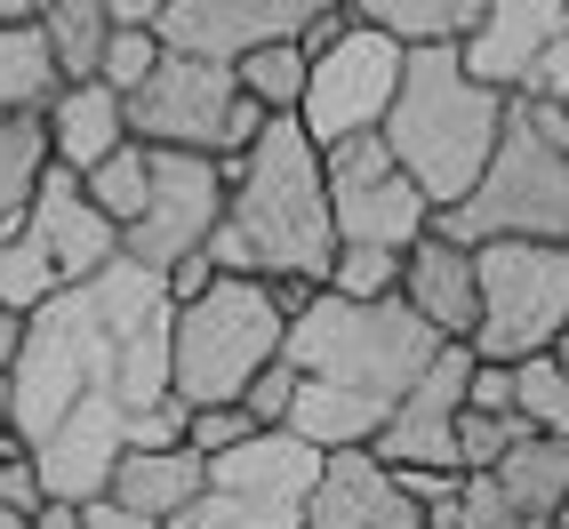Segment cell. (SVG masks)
Returning a JSON list of instances; mask_svg holds the SVG:
<instances>
[{"label": "cell", "instance_id": "cell-1", "mask_svg": "<svg viewBox=\"0 0 569 529\" xmlns=\"http://www.w3.org/2000/svg\"><path fill=\"white\" fill-rule=\"evenodd\" d=\"M169 281L112 257L97 281L49 297L24 321L9 369V441L57 506H97L129 426L169 401Z\"/></svg>", "mask_w": 569, "mask_h": 529}, {"label": "cell", "instance_id": "cell-2", "mask_svg": "<svg viewBox=\"0 0 569 529\" xmlns=\"http://www.w3.org/2000/svg\"><path fill=\"white\" fill-rule=\"evenodd\" d=\"M433 353H441V337L417 321L401 297L353 306V297L313 289L306 306L289 313V337H281V361L297 377V401H289L281 433L313 441L321 458L369 449L386 433V418L401 409V393L433 369Z\"/></svg>", "mask_w": 569, "mask_h": 529}, {"label": "cell", "instance_id": "cell-3", "mask_svg": "<svg viewBox=\"0 0 569 529\" xmlns=\"http://www.w3.org/2000/svg\"><path fill=\"white\" fill-rule=\"evenodd\" d=\"M209 273L264 289H321L337 264L321 144L297 121H264L241 161H224V217L209 233Z\"/></svg>", "mask_w": 569, "mask_h": 529}, {"label": "cell", "instance_id": "cell-4", "mask_svg": "<svg viewBox=\"0 0 569 529\" xmlns=\"http://www.w3.org/2000/svg\"><path fill=\"white\" fill-rule=\"evenodd\" d=\"M506 137V97H489L473 72L458 64V49H426L401 64V89L377 144L393 153V169L426 193V209H458L473 184L489 177V153Z\"/></svg>", "mask_w": 569, "mask_h": 529}, {"label": "cell", "instance_id": "cell-5", "mask_svg": "<svg viewBox=\"0 0 569 529\" xmlns=\"http://www.w3.org/2000/svg\"><path fill=\"white\" fill-rule=\"evenodd\" d=\"M313 289H264V281H209L169 321V393L184 409H241V393L281 361L289 313Z\"/></svg>", "mask_w": 569, "mask_h": 529}, {"label": "cell", "instance_id": "cell-6", "mask_svg": "<svg viewBox=\"0 0 569 529\" xmlns=\"http://www.w3.org/2000/svg\"><path fill=\"white\" fill-rule=\"evenodd\" d=\"M441 241L458 249H481V241H546V249H569V153L546 144L538 129L506 104V137L489 153V177L458 209L433 217Z\"/></svg>", "mask_w": 569, "mask_h": 529}, {"label": "cell", "instance_id": "cell-7", "mask_svg": "<svg viewBox=\"0 0 569 529\" xmlns=\"http://www.w3.org/2000/svg\"><path fill=\"white\" fill-rule=\"evenodd\" d=\"M473 337L466 353L481 369H513L553 353V337L569 329V249L546 241H481L473 249Z\"/></svg>", "mask_w": 569, "mask_h": 529}, {"label": "cell", "instance_id": "cell-8", "mask_svg": "<svg viewBox=\"0 0 569 529\" xmlns=\"http://www.w3.org/2000/svg\"><path fill=\"white\" fill-rule=\"evenodd\" d=\"M129 104V137L153 144V153H201V161H241L249 144L264 137V112L233 89V72L224 64H193V57H169L153 64V81H144Z\"/></svg>", "mask_w": 569, "mask_h": 529}, {"label": "cell", "instance_id": "cell-9", "mask_svg": "<svg viewBox=\"0 0 569 529\" xmlns=\"http://www.w3.org/2000/svg\"><path fill=\"white\" fill-rule=\"evenodd\" d=\"M321 449L297 433H257L233 458H209V489L169 529H306Z\"/></svg>", "mask_w": 569, "mask_h": 529}, {"label": "cell", "instance_id": "cell-10", "mask_svg": "<svg viewBox=\"0 0 569 529\" xmlns=\"http://www.w3.org/2000/svg\"><path fill=\"white\" fill-rule=\"evenodd\" d=\"M321 184H329V233L337 249H377V257H409L433 233L426 193L393 169V153L377 137H353L321 153Z\"/></svg>", "mask_w": 569, "mask_h": 529}, {"label": "cell", "instance_id": "cell-11", "mask_svg": "<svg viewBox=\"0 0 569 529\" xmlns=\"http://www.w3.org/2000/svg\"><path fill=\"white\" fill-rule=\"evenodd\" d=\"M401 64H409V57L386 41V32L346 24V41L306 64V104H297V129H306L321 153H337V144H353V137H377V129H386V112H393Z\"/></svg>", "mask_w": 569, "mask_h": 529}, {"label": "cell", "instance_id": "cell-12", "mask_svg": "<svg viewBox=\"0 0 569 529\" xmlns=\"http://www.w3.org/2000/svg\"><path fill=\"white\" fill-rule=\"evenodd\" d=\"M224 217V169L201 153H153V193H144V217L121 233V257L137 273H177L184 257H201L209 233Z\"/></svg>", "mask_w": 569, "mask_h": 529}, {"label": "cell", "instance_id": "cell-13", "mask_svg": "<svg viewBox=\"0 0 569 529\" xmlns=\"http://www.w3.org/2000/svg\"><path fill=\"white\" fill-rule=\"evenodd\" d=\"M306 17H313V0H161L153 41L169 57H193V64H224V72H233L257 49L297 41Z\"/></svg>", "mask_w": 569, "mask_h": 529}, {"label": "cell", "instance_id": "cell-14", "mask_svg": "<svg viewBox=\"0 0 569 529\" xmlns=\"http://www.w3.org/2000/svg\"><path fill=\"white\" fill-rule=\"evenodd\" d=\"M466 377H473V353L466 346H441L433 369L401 393V409L386 418L369 449L386 458L401 481H433V473H458V409H466Z\"/></svg>", "mask_w": 569, "mask_h": 529}, {"label": "cell", "instance_id": "cell-15", "mask_svg": "<svg viewBox=\"0 0 569 529\" xmlns=\"http://www.w3.org/2000/svg\"><path fill=\"white\" fill-rule=\"evenodd\" d=\"M569 32V0H481V24L466 32L458 64L473 72V81L489 97H521L529 72H538V57Z\"/></svg>", "mask_w": 569, "mask_h": 529}, {"label": "cell", "instance_id": "cell-16", "mask_svg": "<svg viewBox=\"0 0 569 529\" xmlns=\"http://www.w3.org/2000/svg\"><path fill=\"white\" fill-rule=\"evenodd\" d=\"M306 529H426V506L409 498V481L377 449H337L313 473Z\"/></svg>", "mask_w": 569, "mask_h": 529}, {"label": "cell", "instance_id": "cell-17", "mask_svg": "<svg viewBox=\"0 0 569 529\" xmlns=\"http://www.w3.org/2000/svg\"><path fill=\"white\" fill-rule=\"evenodd\" d=\"M24 241L49 257L57 289H81V281H97L104 264L121 257V233H112V224L89 209L81 177H64V169L41 177V193H32V209H24Z\"/></svg>", "mask_w": 569, "mask_h": 529}, {"label": "cell", "instance_id": "cell-18", "mask_svg": "<svg viewBox=\"0 0 569 529\" xmlns=\"http://www.w3.org/2000/svg\"><path fill=\"white\" fill-rule=\"evenodd\" d=\"M393 297L441 337V346H466V337H473V313H481V297H473V249L426 233V241L401 257V289H393Z\"/></svg>", "mask_w": 569, "mask_h": 529}, {"label": "cell", "instance_id": "cell-19", "mask_svg": "<svg viewBox=\"0 0 569 529\" xmlns=\"http://www.w3.org/2000/svg\"><path fill=\"white\" fill-rule=\"evenodd\" d=\"M41 137H49V169L64 177H89L104 153H121L129 144V104L112 89H57L49 112H41Z\"/></svg>", "mask_w": 569, "mask_h": 529}, {"label": "cell", "instance_id": "cell-20", "mask_svg": "<svg viewBox=\"0 0 569 529\" xmlns=\"http://www.w3.org/2000/svg\"><path fill=\"white\" fill-rule=\"evenodd\" d=\"M209 489V466L193 458V449H129L121 466H112V481H104V506H121V513H137V521H177L184 506H193Z\"/></svg>", "mask_w": 569, "mask_h": 529}, {"label": "cell", "instance_id": "cell-21", "mask_svg": "<svg viewBox=\"0 0 569 529\" xmlns=\"http://www.w3.org/2000/svg\"><path fill=\"white\" fill-rule=\"evenodd\" d=\"M353 24L386 32L401 57H426V49H466L481 0H353Z\"/></svg>", "mask_w": 569, "mask_h": 529}, {"label": "cell", "instance_id": "cell-22", "mask_svg": "<svg viewBox=\"0 0 569 529\" xmlns=\"http://www.w3.org/2000/svg\"><path fill=\"white\" fill-rule=\"evenodd\" d=\"M41 41H49L57 81L89 89L97 64H104V41H112V9L104 0H41Z\"/></svg>", "mask_w": 569, "mask_h": 529}, {"label": "cell", "instance_id": "cell-23", "mask_svg": "<svg viewBox=\"0 0 569 529\" xmlns=\"http://www.w3.org/2000/svg\"><path fill=\"white\" fill-rule=\"evenodd\" d=\"M57 64L41 24H0V121H41L49 97H57Z\"/></svg>", "mask_w": 569, "mask_h": 529}, {"label": "cell", "instance_id": "cell-24", "mask_svg": "<svg viewBox=\"0 0 569 529\" xmlns=\"http://www.w3.org/2000/svg\"><path fill=\"white\" fill-rule=\"evenodd\" d=\"M81 193H89V209L112 224V233H129V224L144 217V193H153V144H121V153H104L89 177H81Z\"/></svg>", "mask_w": 569, "mask_h": 529}, {"label": "cell", "instance_id": "cell-25", "mask_svg": "<svg viewBox=\"0 0 569 529\" xmlns=\"http://www.w3.org/2000/svg\"><path fill=\"white\" fill-rule=\"evenodd\" d=\"M41 177H49V137H41V121H0V241L24 224L32 193H41Z\"/></svg>", "mask_w": 569, "mask_h": 529}, {"label": "cell", "instance_id": "cell-26", "mask_svg": "<svg viewBox=\"0 0 569 529\" xmlns=\"http://www.w3.org/2000/svg\"><path fill=\"white\" fill-rule=\"evenodd\" d=\"M233 89L264 112V121H297V104H306V57H297V41H273L233 64Z\"/></svg>", "mask_w": 569, "mask_h": 529}, {"label": "cell", "instance_id": "cell-27", "mask_svg": "<svg viewBox=\"0 0 569 529\" xmlns=\"http://www.w3.org/2000/svg\"><path fill=\"white\" fill-rule=\"evenodd\" d=\"M506 393H513V418H521L529 433L569 441V369H561L553 353L513 361V369H506Z\"/></svg>", "mask_w": 569, "mask_h": 529}, {"label": "cell", "instance_id": "cell-28", "mask_svg": "<svg viewBox=\"0 0 569 529\" xmlns=\"http://www.w3.org/2000/svg\"><path fill=\"white\" fill-rule=\"evenodd\" d=\"M153 64H161V41H153V24H112V41H104V64H97V89H112V97H137L144 81H153Z\"/></svg>", "mask_w": 569, "mask_h": 529}, {"label": "cell", "instance_id": "cell-29", "mask_svg": "<svg viewBox=\"0 0 569 529\" xmlns=\"http://www.w3.org/2000/svg\"><path fill=\"white\" fill-rule=\"evenodd\" d=\"M329 297H353V306H377V297H393L401 289V257H377V249H337L329 264Z\"/></svg>", "mask_w": 569, "mask_h": 529}, {"label": "cell", "instance_id": "cell-30", "mask_svg": "<svg viewBox=\"0 0 569 529\" xmlns=\"http://www.w3.org/2000/svg\"><path fill=\"white\" fill-rule=\"evenodd\" d=\"M241 441H257V426H249V409H193V426H184V449L209 466V458H233Z\"/></svg>", "mask_w": 569, "mask_h": 529}, {"label": "cell", "instance_id": "cell-31", "mask_svg": "<svg viewBox=\"0 0 569 529\" xmlns=\"http://www.w3.org/2000/svg\"><path fill=\"white\" fill-rule=\"evenodd\" d=\"M0 506H9L17 521H32V513L49 506V489H41V473H32V458H24V449H17L9 433H0Z\"/></svg>", "mask_w": 569, "mask_h": 529}, {"label": "cell", "instance_id": "cell-32", "mask_svg": "<svg viewBox=\"0 0 569 529\" xmlns=\"http://www.w3.org/2000/svg\"><path fill=\"white\" fill-rule=\"evenodd\" d=\"M289 401H297V377H289V361H273V369H264L257 386L241 393V409H249V426H257V433H281V426H289Z\"/></svg>", "mask_w": 569, "mask_h": 529}, {"label": "cell", "instance_id": "cell-33", "mask_svg": "<svg viewBox=\"0 0 569 529\" xmlns=\"http://www.w3.org/2000/svg\"><path fill=\"white\" fill-rule=\"evenodd\" d=\"M529 104H569V32L538 57V72H529V89H521Z\"/></svg>", "mask_w": 569, "mask_h": 529}, {"label": "cell", "instance_id": "cell-34", "mask_svg": "<svg viewBox=\"0 0 569 529\" xmlns=\"http://www.w3.org/2000/svg\"><path fill=\"white\" fill-rule=\"evenodd\" d=\"M32 529H89V506H41V513H32Z\"/></svg>", "mask_w": 569, "mask_h": 529}, {"label": "cell", "instance_id": "cell-35", "mask_svg": "<svg viewBox=\"0 0 569 529\" xmlns=\"http://www.w3.org/2000/svg\"><path fill=\"white\" fill-rule=\"evenodd\" d=\"M17 346H24V313H0V377L17 369Z\"/></svg>", "mask_w": 569, "mask_h": 529}, {"label": "cell", "instance_id": "cell-36", "mask_svg": "<svg viewBox=\"0 0 569 529\" xmlns=\"http://www.w3.org/2000/svg\"><path fill=\"white\" fill-rule=\"evenodd\" d=\"M89 529H161V521H137V513H121V506H89Z\"/></svg>", "mask_w": 569, "mask_h": 529}, {"label": "cell", "instance_id": "cell-37", "mask_svg": "<svg viewBox=\"0 0 569 529\" xmlns=\"http://www.w3.org/2000/svg\"><path fill=\"white\" fill-rule=\"evenodd\" d=\"M0 433H9V377H0Z\"/></svg>", "mask_w": 569, "mask_h": 529}, {"label": "cell", "instance_id": "cell-38", "mask_svg": "<svg viewBox=\"0 0 569 529\" xmlns=\"http://www.w3.org/2000/svg\"><path fill=\"white\" fill-rule=\"evenodd\" d=\"M553 361H561V369H569V329H561V337H553Z\"/></svg>", "mask_w": 569, "mask_h": 529}, {"label": "cell", "instance_id": "cell-39", "mask_svg": "<svg viewBox=\"0 0 569 529\" xmlns=\"http://www.w3.org/2000/svg\"><path fill=\"white\" fill-rule=\"evenodd\" d=\"M0 529H32V521H17V513H9V506H0Z\"/></svg>", "mask_w": 569, "mask_h": 529}, {"label": "cell", "instance_id": "cell-40", "mask_svg": "<svg viewBox=\"0 0 569 529\" xmlns=\"http://www.w3.org/2000/svg\"><path fill=\"white\" fill-rule=\"evenodd\" d=\"M553 529H569V506H561V521H553Z\"/></svg>", "mask_w": 569, "mask_h": 529}]
</instances>
